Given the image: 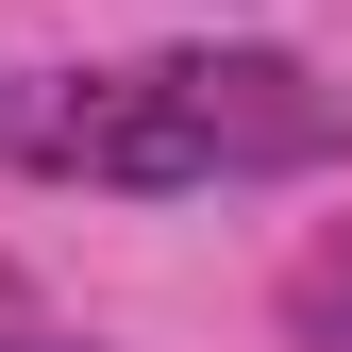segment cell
Instances as JSON below:
<instances>
[{
  "label": "cell",
  "mask_w": 352,
  "mask_h": 352,
  "mask_svg": "<svg viewBox=\"0 0 352 352\" xmlns=\"http://www.w3.org/2000/svg\"><path fill=\"white\" fill-rule=\"evenodd\" d=\"M0 352H84V336H0Z\"/></svg>",
  "instance_id": "obj_3"
},
{
  "label": "cell",
  "mask_w": 352,
  "mask_h": 352,
  "mask_svg": "<svg viewBox=\"0 0 352 352\" xmlns=\"http://www.w3.org/2000/svg\"><path fill=\"white\" fill-rule=\"evenodd\" d=\"M51 185H118V201H201V185H285V168L352 151V84H319L269 34H201V51H135V67H51L0 118Z\"/></svg>",
  "instance_id": "obj_1"
},
{
  "label": "cell",
  "mask_w": 352,
  "mask_h": 352,
  "mask_svg": "<svg viewBox=\"0 0 352 352\" xmlns=\"http://www.w3.org/2000/svg\"><path fill=\"white\" fill-rule=\"evenodd\" d=\"M285 336L302 352H352V218H319V235L285 252Z\"/></svg>",
  "instance_id": "obj_2"
}]
</instances>
